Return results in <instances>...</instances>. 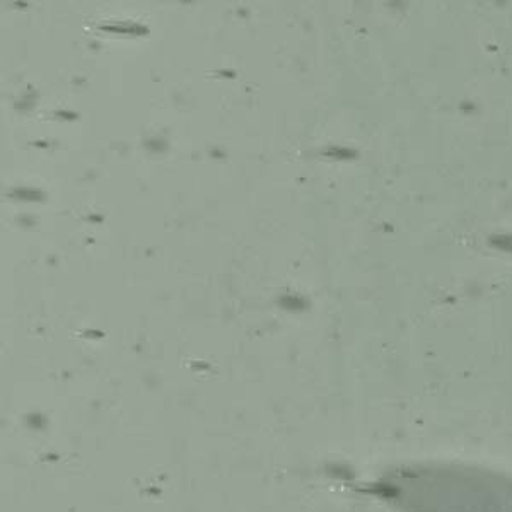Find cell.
<instances>
[{"label": "cell", "mask_w": 512, "mask_h": 512, "mask_svg": "<svg viewBox=\"0 0 512 512\" xmlns=\"http://www.w3.org/2000/svg\"><path fill=\"white\" fill-rule=\"evenodd\" d=\"M490 245L494 246L495 250L512 253V233L494 234V236H490Z\"/></svg>", "instance_id": "1"}]
</instances>
